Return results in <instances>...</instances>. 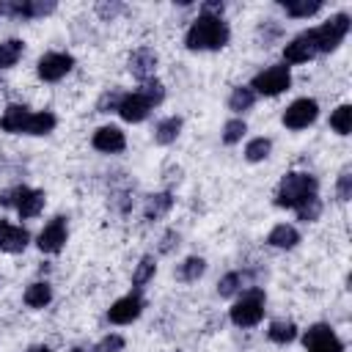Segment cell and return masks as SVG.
I'll use <instances>...</instances> for the list:
<instances>
[{"label":"cell","instance_id":"obj_1","mask_svg":"<svg viewBox=\"0 0 352 352\" xmlns=\"http://www.w3.org/2000/svg\"><path fill=\"white\" fill-rule=\"evenodd\" d=\"M231 38L228 25L223 22V16H209V14H198V19H192V25L184 33V47L192 52H206V50H223Z\"/></svg>","mask_w":352,"mask_h":352},{"label":"cell","instance_id":"obj_2","mask_svg":"<svg viewBox=\"0 0 352 352\" xmlns=\"http://www.w3.org/2000/svg\"><path fill=\"white\" fill-rule=\"evenodd\" d=\"M319 190V182L316 176L311 173H300V170H292L280 179L278 190H275V206L280 209H297L302 206L308 198H314Z\"/></svg>","mask_w":352,"mask_h":352},{"label":"cell","instance_id":"obj_3","mask_svg":"<svg viewBox=\"0 0 352 352\" xmlns=\"http://www.w3.org/2000/svg\"><path fill=\"white\" fill-rule=\"evenodd\" d=\"M0 204L14 206L22 220H30V217L41 214V209L47 204V195H44V190H30L25 184H16V187H8V190L0 192Z\"/></svg>","mask_w":352,"mask_h":352},{"label":"cell","instance_id":"obj_4","mask_svg":"<svg viewBox=\"0 0 352 352\" xmlns=\"http://www.w3.org/2000/svg\"><path fill=\"white\" fill-rule=\"evenodd\" d=\"M264 302H267L264 292H261L258 286H253V289H248V292L231 305L228 316H231V322H234L236 327H256V324L264 319Z\"/></svg>","mask_w":352,"mask_h":352},{"label":"cell","instance_id":"obj_5","mask_svg":"<svg viewBox=\"0 0 352 352\" xmlns=\"http://www.w3.org/2000/svg\"><path fill=\"white\" fill-rule=\"evenodd\" d=\"M349 14H336V16H330L327 22H322L319 28H311V38H314V44H316V52H333L341 41H344V36L349 33Z\"/></svg>","mask_w":352,"mask_h":352},{"label":"cell","instance_id":"obj_6","mask_svg":"<svg viewBox=\"0 0 352 352\" xmlns=\"http://www.w3.org/2000/svg\"><path fill=\"white\" fill-rule=\"evenodd\" d=\"M289 85H292V72H289L286 63H275V66L261 69V72L253 77V82H250V88H253L256 96H258V94H261V96H278V94L289 91Z\"/></svg>","mask_w":352,"mask_h":352},{"label":"cell","instance_id":"obj_7","mask_svg":"<svg viewBox=\"0 0 352 352\" xmlns=\"http://www.w3.org/2000/svg\"><path fill=\"white\" fill-rule=\"evenodd\" d=\"M55 8V0H0V14L11 19H41Z\"/></svg>","mask_w":352,"mask_h":352},{"label":"cell","instance_id":"obj_8","mask_svg":"<svg viewBox=\"0 0 352 352\" xmlns=\"http://www.w3.org/2000/svg\"><path fill=\"white\" fill-rule=\"evenodd\" d=\"M302 344H305V352H344L341 338H338V336L333 333V327L324 324V322L311 324V327L302 333Z\"/></svg>","mask_w":352,"mask_h":352},{"label":"cell","instance_id":"obj_9","mask_svg":"<svg viewBox=\"0 0 352 352\" xmlns=\"http://www.w3.org/2000/svg\"><path fill=\"white\" fill-rule=\"evenodd\" d=\"M316 116H319V102L311 96H300L283 110V126L286 129H305L316 121Z\"/></svg>","mask_w":352,"mask_h":352},{"label":"cell","instance_id":"obj_10","mask_svg":"<svg viewBox=\"0 0 352 352\" xmlns=\"http://www.w3.org/2000/svg\"><path fill=\"white\" fill-rule=\"evenodd\" d=\"M72 66H74V58L69 52H47L38 58L36 72L44 82H58L72 72Z\"/></svg>","mask_w":352,"mask_h":352},{"label":"cell","instance_id":"obj_11","mask_svg":"<svg viewBox=\"0 0 352 352\" xmlns=\"http://www.w3.org/2000/svg\"><path fill=\"white\" fill-rule=\"evenodd\" d=\"M66 236H69L66 217H63V214H58V217H52V220L41 228V234H38L36 245H38V250H41V253H52V256H55V253H60V250H63Z\"/></svg>","mask_w":352,"mask_h":352},{"label":"cell","instance_id":"obj_12","mask_svg":"<svg viewBox=\"0 0 352 352\" xmlns=\"http://www.w3.org/2000/svg\"><path fill=\"white\" fill-rule=\"evenodd\" d=\"M157 104L138 88V91H132V94H124V99H121V104H118V116L124 118V121H129V124H140L143 118H148V113L154 110Z\"/></svg>","mask_w":352,"mask_h":352},{"label":"cell","instance_id":"obj_13","mask_svg":"<svg viewBox=\"0 0 352 352\" xmlns=\"http://www.w3.org/2000/svg\"><path fill=\"white\" fill-rule=\"evenodd\" d=\"M143 308H146V302H143L140 294H126V297H118L107 308V319L113 324H129V322H135L143 314Z\"/></svg>","mask_w":352,"mask_h":352},{"label":"cell","instance_id":"obj_14","mask_svg":"<svg viewBox=\"0 0 352 352\" xmlns=\"http://www.w3.org/2000/svg\"><path fill=\"white\" fill-rule=\"evenodd\" d=\"M157 52L151 50V47H138L132 55H129V60H126V69L132 72V77H138L140 82H146V80H151L154 77V72H157Z\"/></svg>","mask_w":352,"mask_h":352},{"label":"cell","instance_id":"obj_15","mask_svg":"<svg viewBox=\"0 0 352 352\" xmlns=\"http://www.w3.org/2000/svg\"><path fill=\"white\" fill-rule=\"evenodd\" d=\"M91 146H94L96 151H102V154H118V151L126 148V138H124V132H121L118 126L104 124V126H99V129L94 132Z\"/></svg>","mask_w":352,"mask_h":352},{"label":"cell","instance_id":"obj_16","mask_svg":"<svg viewBox=\"0 0 352 352\" xmlns=\"http://www.w3.org/2000/svg\"><path fill=\"white\" fill-rule=\"evenodd\" d=\"M316 55H319V52H316V44H314V38H311V30L294 36V38L283 47V60H286V63H308V60L316 58Z\"/></svg>","mask_w":352,"mask_h":352},{"label":"cell","instance_id":"obj_17","mask_svg":"<svg viewBox=\"0 0 352 352\" xmlns=\"http://www.w3.org/2000/svg\"><path fill=\"white\" fill-rule=\"evenodd\" d=\"M30 110L25 104H8L0 116V129L11 132V135H25L28 132V121H30Z\"/></svg>","mask_w":352,"mask_h":352},{"label":"cell","instance_id":"obj_18","mask_svg":"<svg viewBox=\"0 0 352 352\" xmlns=\"http://www.w3.org/2000/svg\"><path fill=\"white\" fill-rule=\"evenodd\" d=\"M30 242V234L19 226H11L6 220H0V250L3 253H22Z\"/></svg>","mask_w":352,"mask_h":352},{"label":"cell","instance_id":"obj_19","mask_svg":"<svg viewBox=\"0 0 352 352\" xmlns=\"http://www.w3.org/2000/svg\"><path fill=\"white\" fill-rule=\"evenodd\" d=\"M300 242V234L294 226H286V223H278L270 234H267V245L272 248H280V250H292L294 245Z\"/></svg>","mask_w":352,"mask_h":352},{"label":"cell","instance_id":"obj_20","mask_svg":"<svg viewBox=\"0 0 352 352\" xmlns=\"http://www.w3.org/2000/svg\"><path fill=\"white\" fill-rule=\"evenodd\" d=\"M170 206H173V195L170 192H154V195L146 198L143 217L146 220H160V217H165L170 212Z\"/></svg>","mask_w":352,"mask_h":352},{"label":"cell","instance_id":"obj_21","mask_svg":"<svg viewBox=\"0 0 352 352\" xmlns=\"http://www.w3.org/2000/svg\"><path fill=\"white\" fill-rule=\"evenodd\" d=\"M280 8L292 19H308L316 11H322V0H280Z\"/></svg>","mask_w":352,"mask_h":352},{"label":"cell","instance_id":"obj_22","mask_svg":"<svg viewBox=\"0 0 352 352\" xmlns=\"http://www.w3.org/2000/svg\"><path fill=\"white\" fill-rule=\"evenodd\" d=\"M179 132H182V118H179V116H168V118H162V121L154 126V140H157L160 146H170V143L179 138Z\"/></svg>","mask_w":352,"mask_h":352},{"label":"cell","instance_id":"obj_23","mask_svg":"<svg viewBox=\"0 0 352 352\" xmlns=\"http://www.w3.org/2000/svg\"><path fill=\"white\" fill-rule=\"evenodd\" d=\"M52 300V286L47 280H36L25 289V305L28 308H44Z\"/></svg>","mask_w":352,"mask_h":352},{"label":"cell","instance_id":"obj_24","mask_svg":"<svg viewBox=\"0 0 352 352\" xmlns=\"http://www.w3.org/2000/svg\"><path fill=\"white\" fill-rule=\"evenodd\" d=\"M204 272H206V261H204L201 256H187V258L179 264L176 278H179V280H184V283H195Z\"/></svg>","mask_w":352,"mask_h":352},{"label":"cell","instance_id":"obj_25","mask_svg":"<svg viewBox=\"0 0 352 352\" xmlns=\"http://www.w3.org/2000/svg\"><path fill=\"white\" fill-rule=\"evenodd\" d=\"M267 338L272 344H292L297 338V324L289 322V319H275L270 324V330H267Z\"/></svg>","mask_w":352,"mask_h":352},{"label":"cell","instance_id":"obj_26","mask_svg":"<svg viewBox=\"0 0 352 352\" xmlns=\"http://www.w3.org/2000/svg\"><path fill=\"white\" fill-rule=\"evenodd\" d=\"M253 104H256V94H253L250 85H236L228 96V110H234V113H245Z\"/></svg>","mask_w":352,"mask_h":352},{"label":"cell","instance_id":"obj_27","mask_svg":"<svg viewBox=\"0 0 352 352\" xmlns=\"http://www.w3.org/2000/svg\"><path fill=\"white\" fill-rule=\"evenodd\" d=\"M25 52V41L22 38H8V41H0V69H8L14 66Z\"/></svg>","mask_w":352,"mask_h":352},{"label":"cell","instance_id":"obj_28","mask_svg":"<svg viewBox=\"0 0 352 352\" xmlns=\"http://www.w3.org/2000/svg\"><path fill=\"white\" fill-rule=\"evenodd\" d=\"M55 116L50 110H41V113H33L30 121H28V132L25 135H50L55 129Z\"/></svg>","mask_w":352,"mask_h":352},{"label":"cell","instance_id":"obj_29","mask_svg":"<svg viewBox=\"0 0 352 352\" xmlns=\"http://www.w3.org/2000/svg\"><path fill=\"white\" fill-rule=\"evenodd\" d=\"M154 272H157V261H154V256H140V261H138V267H135V272H132V286H146L151 278H154Z\"/></svg>","mask_w":352,"mask_h":352},{"label":"cell","instance_id":"obj_30","mask_svg":"<svg viewBox=\"0 0 352 352\" xmlns=\"http://www.w3.org/2000/svg\"><path fill=\"white\" fill-rule=\"evenodd\" d=\"M270 151H272V140L270 138H253L245 146V160L248 162H261V160L270 157Z\"/></svg>","mask_w":352,"mask_h":352},{"label":"cell","instance_id":"obj_31","mask_svg":"<svg viewBox=\"0 0 352 352\" xmlns=\"http://www.w3.org/2000/svg\"><path fill=\"white\" fill-rule=\"evenodd\" d=\"M330 126H333L338 135H349V132H352V107H349V104H338V107L330 113Z\"/></svg>","mask_w":352,"mask_h":352},{"label":"cell","instance_id":"obj_32","mask_svg":"<svg viewBox=\"0 0 352 352\" xmlns=\"http://www.w3.org/2000/svg\"><path fill=\"white\" fill-rule=\"evenodd\" d=\"M245 132H248V124L242 118H231V121L223 124V143L234 146V143H239L245 138Z\"/></svg>","mask_w":352,"mask_h":352},{"label":"cell","instance_id":"obj_33","mask_svg":"<svg viewBox=\"0 0 352 352\" xmlns=\"http://www.w3.org/2000/svg\"><path fill=\"white\" fill-rule=\"evenodd\" d=\"M121 99H124V91L121 88H107L99 96V102H96V113H116L118 104H121Z\"/></svg>","mask_w":352,"mask_h":352},{"label":"cell","instance_id":"obj_34","mask_svg":"<svg viewBox=\"0 0 352 352\" xmlns=\"http://www.w3.org/2000/svg\"><path fill=\"white\" fill-rule=\"evenodd\" d=\"M242 272H226L220 280H217V294L220 297H234L239 289H242Z\"/></svg>","mask_w":352,"mask_h":352},{"label":"cell","instance_id":"obj_35","mask_svg":"<svg viewBox=\"0 0 352 352\" xmlns=\"http://www.w3.org/2000/svg\"><path fill=\"white\" fill-rule=\"evenodd\" d=\"M294 212H297V220H302V223H314V220H319V214H322V201L314 195V198H308L302 206H297Z\"/></svg>","mask_w":352,"mask_h":352},{"label":"cell","instance_id":"obj_36","mask_svg":"<svg viewBox=\"0 0 352 352\" xmlns=\"http://www.w3.org/2000/svg\"><path fill=\"white\" fill-rule=\"evenodd\" d=\"M336 192L341 201H349L352 198V168L344 165L341 173H338V182H336Z\"/></svg>","mask_w":352,"mask_h":352},{"label":"cell","instance_id":"obj_37","mask_svg":"<svg viewBox=\"0 0 352 352\" xmlns=\"http://www.w3.org/2000/svg\"><path fill=\"white\" fill-rule=\"evenodd\" d=\"M121 11H124V6L116 3V0H113V3H107V0H99V3H96V16L104 19V22H113Z\"/></svg>","mask_w":352,"mask_h":352},{"label":"cell","instance_id":"obj_38","mask_svg":"<svg viewBox=\"0 0 352 352\" xmlns=\"http://www.w3.org/2000/svg\"><path fill=\"white\" fill-rule=\"evenodd\" d=\"M140 91H143L154 104H160V102L165 99V85H162L160 80H154V77H151V80H146V82H140Z\"/></svg>","mask_w":352,"mask_h":352},{"label":"cell","instance_id":"obj_39","mask_svg":"<svg viewBox=\"0 0 352 352\" xmlns=\"http://www.w3.org/2000/svg\"><path fill=\"white\" fill-rule=\"evenodd\" d=\"M124 336H118V333H110V336H104L96 346H94V352H121L124 349Z\"/></svg>","mask_w":352,"mask_h":352},{"label":"cell","instance_id":"obj_40","mask_svg":"<svg viewBox=\"0 0 352 352\" xmlns=\"http://www.w3.org/2000/svg\"><path fill=\"white\" fill-rule=\"evenodd\" d=\"M280 33H283V30H280V25H275V19H267L264 25H258V38L264 41V47H267L270 41H275Z\"/></svg>","mask_w":352,"mask_h":352},{"label":"cell","instance_id":"obj_41","mask_svg":"<svg viewBox=\"0 0 352 352\" xmlns=\"http://www.w3.org/2000/svg\"><path fill=\"white\" fill-rule=\"evenodd\" d=\"M173 248H179V234L170 228V231H165V234H162V239H160V248H157V250H160V253H170Z\"/></svg>","mask_w":352,"mask_h":352},{"label":"cell","instance_id":"obj_42","mask_svg":"<svg viewBox=\"0 0 352 352\" xmlns=\"http://www.w3.org/2000/svg\"><path fill=\"white\" fill-rule=\"evenodd\" d=\"M223 3L220 0H212V3H204L201 6V14H209V16H223Z\"/></svg>","mask_w":352,"mask_h":352},{"label":"cell","instance_id":"obj_43","mask_svg":"<svg viewBox=\"0 0 352 352\" xmlns=\"http://www.w3.org/2000/svg\"><path fill=\"white\" fill-rule=\"evenodd\" d=\"M28 352H52V349H50V346H44V344H38V346H30Z\"/></svg>","mask_w":352,"mask_h":352},{"label":"cell","instance_id":"obj_44","mask_svg":"<svg viewBox=\"0 0 352 352\" xmlns=\"http://www.w3.org/2000/svg\"><path fill=\"white\" fill-rule=\"evenodd\" d=\"M72 352H94V346H74Z\"/></svg>","mask_w":352,"mask_h":352}]
</instances>
